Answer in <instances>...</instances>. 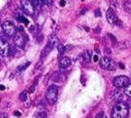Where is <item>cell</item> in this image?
<instances>
[{
  "label": "cell",
  "instance_id": "1",
  "mask_svg": "<svg viewBox=\"0 0 131 118\" xmlns=\"http://www.w3.org/2000/svg\"><path fill=\"white\" fill-rule=\"evenodd\" d=\"M128 115V106L125 103H117L112 111V117L124 118Z\"/></svg>",
  "mask_w": 131,
  "mask_h": 118
},
{
  "label": "cell",
  "instance_id": "2",
  "mask_svg": "<svg viewBox=\"0 0 131 118\" xmlns=\"http://www.w3.org/2000/svg\"><path fill=\"white\" fill-rule=\"evenodd\" d=\"M58 98V89L56 85H51L46 92V101L49 104H54Z\"/></svg>",
  "mask_w": 131,
  "mask_h": 118
},
{
  "label": "cell",
  "instance_id": "3",
  "mask_svg": "<svg viewBox=\"0 0 131 118\" xmlns=\"http://www.w3.org/2000/svg\"><path fill=\"white\" fill-rule=\"evenodd\" d=\"M113 83H114V86L117 89H125L127 86L129 85L130 80H129V78L127 76L121 75L117 76V77H115L114 80H113Z\"/></svg>",
  "mask_w": 131,
  "mask_h": 118
},
{
  "label": "cell",
  "instance_id": "4",
  "mask_svg": "<svg viewBox=\"0 0 131 118\" xmlns=\"http://www.w3.org/2000/svg\"><path fill=\"white\" fill-rule=\"evenodd\" d=\"M100 66L104 69H106V70H114V69H116L117 65L111 58L104 57L100 61Z\"/></svg>",
  "mask_w": 131,
  "mask_h": 118
},
{
  "label": "cell",
  "instance_id": "5",
  "mask_svg": "<svg viewBox=\"0 0 131 118\" xmlns=\"http://www.w3.org/2000/svg\"><path fill=\"white\" fill-rule=\"evenodd\" d=\"M2 29H3V32L8 36H14L15 33L17 32L16 26L11 21H5L2 24Z\"/></svg>",
  "mask_w": 131,
  "mask_h": 118
},
{
  "label": "cell",
  "instance_id": "6",
  "mask_svg": "<svg viewBox=\"0 0 131 118\" xmlns=\"http://www.w3.org/2000/svg\"><path fill=\"white\" fill-rule=\"evenodd\" d=\"M21 7L24 12L29 16H33L35 14V7L30 0H21Z\"/></svg>",
  "mask_w": 131,
  "mask_h": 118
},
{
  "label": "cell",
  "instance_id": "7",
  "mask_svg": "<svg viewBox=\"0 0 131 118\" xmlns=\"http://www.w3.org/2000/svg\"><path fill=\"white\" fill-rule=\"evenodd\" d=\"M10 45L8 41L4 38H0V56L6 57L9 55Z\"/></svg>",
  "mask_w": 131,
  "mask_h": 118
},
{
  "label": "cell",
  "instance_id": "8",
  "mask_svg": "<svg viewBox=\"0 0 131 118\" xmlns=\"http://www.w3.org/2000/svg\"><path fill=\"white\" fill-rule=\"evenodd\" d=\"M14 42L15 44L19 48L24 47L25 44V39H24V34L21 32H16L14 35Z\"/></svg>",
  "mask_w": 131,
  "mask_h": 118
},
{
  "label": "cell",
  "instance_id": "9",
  "mask_svg": "<svg viewBox=\"0 0 131 118\" xmlns=\"http://www.w3.org/2000/svg\"><path fill=\"white\" fill-rule=\"evenodd\" d=\"M53 47H56V46H54L52 43H51V42H49V41H48L47 45L44 47V49L42 50V53H41V60H42V61L45 59V58L47 57L50 53L52 52V50L53 49Z\"/></svg>",
  "mask_w": 131,
  "mask_h": 118
},
{
  "label": "cell",
  "instance_id": "10",
  "mask_svg": "<svg viewBox=\"0 0 131 118\" xmlns=\"http://www.w3.org/2000/svg\"><path fill=\"white\" fill-rule=\"evenodd\" d=\"M106 18H107V21L110 23V24H116L117 21V15H116V13H115V11L113 9H110L107 11V14H106Z\"/></svg>",
  "mask_w": 131,
  "mask_h": 118
},
{
  "label": "cell",
  "instance_id": "11",
  "mask_svg": "<svg viewBox=\"0 0 131 118\" xmlns=\"http://www.w3.org/2000/svg\"><path fill=\"white\" fill-rule=\"evenodd\" d=\"M71 60L68 57L62 58L60 61H59V68L60 69H65L67 67H69L71 66Z\"/></svg>",
  "mask_w": 131,
  "mask_h": 118
},
{
  "label": "cell",
  "instance_id": "12",
  "mask_svg": "<svg viewBox=\"0 0 131 118\" xmlns=\"http://www.w3.org/2000/svg\"><path fill=\"white\" fill-rule=\"evenodd\" d=\"M122 7L123 10L126 11L127 13H131V0H123Z\"/></svg>",
  "mask_w": 131,
  "mask_h": 118
},
{
  "label": "cell",
  "instance_id": "13",
  "mask_svg": "<svg viewBox=\"0 0 131 118\" xmlns=\"http://www.w3.org/2000/svg\"><path fill=\"white\" fill-rule=\"evenodd\" d=\"M48 41L52 43L54 46H56V45H57V42H58V38H57V36H56V34H52V35L49 36V40H48Z\"/></svg>",
  "mask_w": 131,
  "mask_h": 118
},
{
  "label": "cell",
  "instance_id": "14",
  "mask_svg": "<svg viewBox=\"0 0 131 118\" xmlns=\"http://www.w3.org/2000/svg\"><path fill=\"white\" fill-rule=\"evenodd\" d=\"M91 54H92V52H91L90 50H88V51H85V52L83 54V57H84V61L89 62V61H90V59H91Z\"/></svg>",
  "mask_w": 131,
  "mask_h": 118
},
{
  "label": "cell",
  "instance_id": "15",
  "mask_svg": "<svg viewBox=\"0 0 131 118\" xmlns=\"http://www.w3.org/2000/svg\"><path fill=\"white\" fill-rule=\"evenodd\" d=\"M30 1L32 2V4L34 5L35 8H40L43 3H44L43 0H30Z\"/></svg>",
  "mask_w": 131,
  "mask_h": 118
},
{
  "label": "cell",
  "instance_id": "16",
  "mask_svg": "<svg viewBox=\"0 0 131 118\" xmlns=\"http://www.w3.org/2000/svg\"><path fill=\"white\" fill-rule=\"evenodd\" d=\"M19 99L21 101V102H26L27 101V92L26 91H24V92H21L20 95H19Z\"/></svg>",
  "mask_w": 131,
  "mask_h": 118
},
{
  "label": "cell",
  "instance_id": "17",
  "mask_svg": "<svg viewBox=\"0 0 131 118\" xmlns=\"http://www.w3.org/2000/svg\"><path fill=\"white\" fill-rule=\"evenodd\" d=\"M64 76L62 75V74H60V73H57L56 72V74L53 75V78H52V80L53 81H56V82H61V80L59 79V78H63Z\"/></svg>",
  "mask_w": 131,
  "mask_h": 118
},
{
  "label": "cell",
  "instance_id": "18",
  "mask_svg": "<svg viewBox=\"0 0 131 118\" xmlns=\"http://www.w3.org/2000/svg\"><path fill=\"white\" fill-rule=\"evenodd\" d=\"M17 19H18V21H19V22L24 23V24H28L27 19H26V18H24V16H21V15H19V16H17Z\"/></svg>",
  "mask_w": 131,
  "mask_h": 118
},
{
  "label": "cell",
  "instance_id": "19",
  "mask_svg": "<svg viewBox=\"0 0 131 118\" xmlns=\"http://www.w3.org/2000/svg\"><path fill=\"white\" fill-rule=\"evenodd\" d=\"M57 50H58V52H59V54H63V53L65 52L66 50V47L64 46V45H62V44H59V45H57Z\"/></svg>",
  "mask_w": 131,
  "mask_h": 118
},
{
  "label": "cell",
  "instance_id": "20",
  "mask_svg": "<svg viewBox=\"0 0 131 118\" xmlns=\"http://www.w3.org/2000/svg\"><path fill=\"white\" fill-rule=\"evenodd\" d=\"M124 93H125V95H126L127 97H131V84L130 83H129V85L124 89Z\"/></svg>",
  "mask_w": 131,
  "mask_h": 118
},
{
  "label": "cell",
  "instance_id": "21",
  "mask_svg": "<svg viewBox=\"0 0 131 118\" xmlns=\"http://www.w3.org/2000/svg\"><path fill=\"white\" fill-rule=\"evenodd\" d=\"M29 65H30V62H29V61H27L26 63H24V65H23V66H19V67H18V71H21V70H24V69H25V68L29 66Z\"/></svg>",
  "mask_w": 131,
  "mask_h": 118
},
{
  "label": "cell",
  "instance_id": "22",
  "mask_svg": "<svg viewBox=\"0 0 131 118\" xmlns=\"http://www.w3.org/2000/svg\"><path fill=\"white\" fill-rule=\"evenodd\" d=\"M47 112H45V111H40V112H38L36 113V116L37 117H47Z\"/></svg>",
  "mask_w": 131,
  "mask_h": 118
},
{
  "label": "cell",
  "instance_id": "23",
  "mask_svg": "<svg viewBox=\"0 0 131 118\" xmlns=\"http://www.w3.org/2000/svg\"><path fill=\"white\" fill-rule=\"evenodd\" d=\"M110 4L112 5L113 7L117 6V0H110Z\"/></svg>",
  "mask_w": 131,
  "mask_h": 118
},
{
  "label": "cell",
  "instance_id": "24",
  "mask_svg": "<svg viewBox=\"0 0 131 118\" xmlns=\"http://www.w3.org/2000/svg\"><path fill=\"white\" fill-rule=\"evenodd\" d=\"M94 13H95V16H96V17H101V12H100V10L99 9L95 10V12H94Z\"/></svg>",
  "mask_w": 131,
  "mask_h": 118
},
{
  "label": "cell",
  "instance_id": "25",
  "mask_svg": "<svg viewBox=\"0 0 131 118\" xmlns=\"http://www.w3.org/2000/svg\"><path fill=\"white\" fill-rule=\"evenodd\" d=\"M96 118H100V117H104V112L103 111H101V112H99L98 114H96Z\"/></svg>",
  "mask_w": 131,
  "mask_h": 118
},
{
  "label": "cell",
  "instance_id": "26",
  "mask_svg": "<svg viewBox=\"0 0 131 118\" xmlns=\"http://www.w3.org/2000/svg\"><path fill=\"white\" fill-rule=\"evenodd\" d=\"M14 115L15 116H21V113L18 110H16V111H14Z\"/></svg>",
  "mask_w": 131,
  "mask_h": 118
},
{
  "label": "cell",
  "instance_id": "27",
  "mask_svg": "<svg viewBox=\"0 0 131 118\" xmlns=\"http://www.w3.org/2000/svg\"><path fill=\"white\" fill-rule=\"evenodd\" d=\"M105 54H106V55H110V54H111V50H110V49H108V48H106V49H105Z\"/></svg>",
  "mask_w": 131,
  "mask_h": 118
},
{
  "label": "cell",
  "instance_id": "28",
  "mask_svg": "<svg viewBox=\"0 0 131 118\" xmlns=\"http://www.w3.org/2000/svg\"><path fill=\"white\" fill-rule=\"evenodd\" d=\"M43 2H44L45 4H51L52 2V0H43Z\"/></svg>",
  "mask_w": 131,
  "mask_h": 118
},
{
  "label": "cell",
  "instance_id": "29",
  "mask_svg": "<svg viewBox=\"0 0 131 118\" xmlns=\"http://www.w3.org/2000/svg\"><path fill=\"white\" fill-rule=\"evenodd\" d=\"M59 5H60L61 7L65 6V0H60V2H59Z\"/></svg>",
  "mask_w": 131,
  "mask_h": 118
},
{
  "label": "cell",
  "instance_id": "30",
  "mask_svg": "<svg viewBox=\"0 0 131 118\" xmlns=\"http://www.w3.org/2000/svg\"><path fill=\"white\" fill-rule=\"evenodd\" d=\"M108 36H109V37H111V38H112V39H111V40H112L113 42H116V38L114 37V36H113L112 34H108Z\"/></svg>",
  "mask_w": 131,
  "mask_h": 118
},
{
  "label": "cell",
  "instance_id": "31",
  "mask_svg": "<svg viewBox=\"0 0 131 118\" xmlns=\"http://www.w3.org/2000/svg\"><path fill=\"white\" fill-rule=\"evenodd\" d=\"M98 60H99L98 56H97V55H94V56H93V61H98Z\"/></svg>",
  "mask_w": 131,
  "mask_h": 118
},
{
  "label": "cell",
  "instance_id": "32",
  "mask_svg": "<svg viewBox=\"0 0 131 118\" xmlns=\"http://www.w3.org/2000/svg\"><path fill=\"white\" fill-rule=\"evenodd\" d=\"M1 117H6V114L3 113V112H0V118Z\"/></svg>",
  "mask_w": 131,
  "mask_h": 118
},
{
  "label": "cell",
  "instance_id": "33",
  "mask_svg": "<svg viewBox=\"0 0 131 118\" xmlns=\"http://www.w3.org/2000/svg\"><path fill=\"white\" fill-rule=\"evenodd\" d=\"M5 89V87L3 85H0V90H1V91H2V90H4Z\"/></svg>",
  "mask_w": 131,
  "mask_h": 118
},
{
  "label": "cell",
  "instance_id": "34",
  "mask_svg": "<svg viewBox=\"0 0 131 118\" xmlns=\"http://www.w3.org/2000/svg\"><path fill=\"white\" fill-rule=\"evenodd\" d=\"M119 66H121V68H124V66L122 63H119Z\"/></svg>",
  "mask_w": 131,
  "mask_h": 118
}]
</instances>
